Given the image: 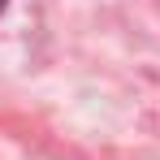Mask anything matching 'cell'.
Instances as JSON below:
<instances>
[{"label": "cell", "mask_w": 160, "mask_h": 160, "mask_svg": "<svg viewBox=\"0 0 160 160\" xmlns=\"http://www.w3.org/2000/svg\"><path fill=\"white\" fill-rule=\"evenodd\" d=\"M0 9H4V0H0Z\"/></svg>", "instance_id": "6da1fadb"}]
</instances>
